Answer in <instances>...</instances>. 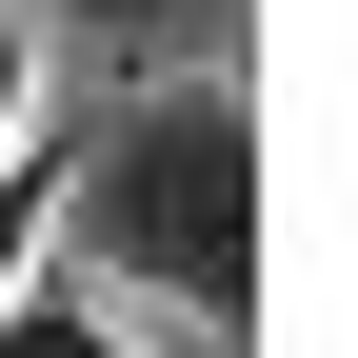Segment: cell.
Masks as SVG:
<instances>
[{"label":"cell","mask_w":358,"mask_h":358,"mask_svg":"<svg viewBox=\"0 0 358 358\" xmlns=\"http://www.w3.org/2000/svg\"><path fill=\"white\" fill-rule=\"evenodd\" d=\"M20 20H100V40H140V20H179V0H20Z\"/></svg>","instance_id":"5b68a950"},{"label":"cell","mask_w":358,"mask_h":358,"mask_svg":"<svg viewBox=\"0 0 358 358\" xmlns=\"http://www.w3.org/2000/svg\"><path fill=\"white\" fill-rule=\"evenodd\" d=\"M60 239L100 299L159 319H259V100L239 80H159L60 159Z\"/></svg>","instance_id":"6da1fadb"},{"label":"cell","mask_w":358,"mask_h":358,"mask_svg":"<svg viewBox=\"0 0 358 358\" xmlns=\"http://www.w3.org/2000/svg\"><path fill=\"white\" fill-rule=\"evenodd\" d=\"M20 100H40V20L0 0V140H20Z\"/></svg>","instance_id":"277c9868"},{"label":"cell","mask_w":358,"mask_h":358,"mask_svg":"<svg viewBox=\"0 0 358 358\" xmlns=\"http://www.w3.org/2000/svg\"><path fill=\"white\" fill-rule=\"evenodd\" d=\"M0 358H159V338L120 319L100 279H20V299H0Z\"/></svg>","instance_id":"7a4b0ae2"},{"label":"cell","mask_w":358,"mask_h":358,"mask_svg":"<svg viewBox=\"0 0 358 358\" xmlns=\"http://www.w3.org/2000/svg\"><path fill=\"white\" fill-rule=\"evenodd\" d=\"M60 259V140H0V299Z\"/></svg>","instance_id":"3957f363"}]
</instances>
